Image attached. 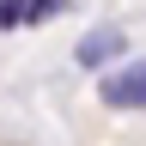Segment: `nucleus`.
Returning a JSON list of instances; mask_svg holds the SVG:
<instances>
[{"instance_id":"1","label":"nucleus","mask_w":146,"mask_h":146,"mask_svg":"<svg viewBox=\"0 0 146 146\" xmlns=\"http://www.w3.org/2000/svg\"><path fill=\"white\" fill-rule=\"evenodd\" d=\"M98 98L110 110H146V61H122L116 73L98 79Z\"/></svg>"},{"instance_id":"3","label":"nucleus","mask_w":146,"mask_h":146,"mask_svg":"<svg viewBox=\"0 0 146 146\" xmlns=\"http://www.w3.org/2000/svg\"><path fill=\"white\" fill-rule=\"evenodd\" d=\"M73 0H0V31H18V25H43V18L67 12Z\"/></svg>"},{"instance_id":"2","label":"nucleus","mask_w":146,"mask_h":146,"mask_svg":"<svg viewBox=\"0 0 146 146\" xmlns=\"http://www.w3.org/2000/svg\"><path fill=\"white\" fill-rule=\"evenodd\" d=\"M122 55H128V31L122 25H98L91 36H79L73 61H79V67H110V61H122Z\"/></svg>"}]
</instances>
